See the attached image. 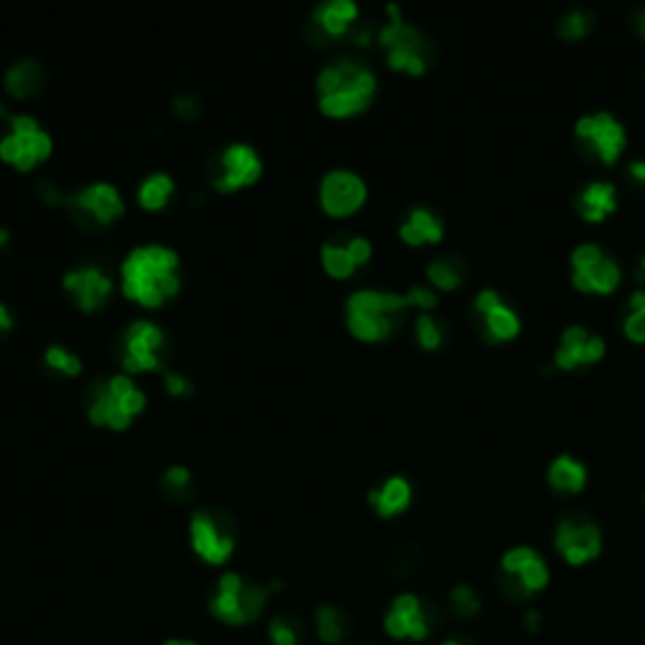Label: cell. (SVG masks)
<instances>
[{
    "mask_svg": "<svg viewBox=\"0 0 645 645\" xmlns=\"http://www.w3.org/2000/svg\"><path fill=\"white\" fill-rule=\"evenodd\" d=\"M630 174H633L638 182L645 184V162H633L630 164Z\"/></svg>",
    "mask_w": 645,
    "mask_h": 645,
    "instance_id": "f6af8a7d",
    "label": "cell"
},
{
    "mask_svg": "<svg viewBox=\"0 0 645 645\" xmlns=\"http://www.w3.org/2000/svg\"><path fill=\"white\" fill-rule=\"evenodd\" d=\"M580 207H583V217L588 222H603L605 215L615 210V187L605 182L590 184L580 197Z\"/></svg>",
    "mask_w": 645,
    "mask_h": 645,
    "instance_id": "484cf974",
    "label": "cell"
},
{
    "mask_svg": "<svg viewBox=\"0 0 645 645\" xmlns=\"http://www.w3.org/2000/svg\"><path fill=\"white\" fill-rule=\"evenodd\" d=\"M270 640H273L275 645H298L300 630L295 628L288 618L278 615V618L270 623Z\"/></svg>",
    "mask_w": 645,
    "mask_h": 645,
    "instance_id": "d590c367",
    "label": "cell"
},
{
    "mask_svg": "<svg viewBox=\"0 0 645 645\" xmlns=\"http://www.w3.org/2000/svg\"><path fill=\"white\" fill-rule=\"evenodd\" d=\"M537 623H540V615L527 613V628H530L532 633H537Z\"/></svg>",
    "mask_w": 645,
    "mask_h": 645,
    "instance_id": "f907efd6",
    "label": "cell"
},
{
    "mask_svg": "<svg viewBox=\"0 0 645 645\" xmlns=\"http://www.w3.org/2000/svg\"><path fill=\"white\" fill-rule=\"evenodd\" d=\"M53 137L26 111H13L0 137V162L18 174H31L51 159Z\"/></svg>",
    "mask_w": 645,
    "mask_h": 645,
    "instance_id": "8992f818",
    "label": "cell"
},
{
    "mask_svg": "<svg viewBox=\"0 0 645 645\" xmlns=\"http://www.w3.org/2000/svg\"><path fill=\"white\" fill-rule=\"evenodd\" d=\"M502 570L507 572V590L512 595L537 593L550 580L545 562L530 547H517V550L507 552L502 560Z\"/></svg>",
    "mask_w": 645,
    "mask_h": 645,
    "instance_id": "5bb4252c",
    "label": "cell"
},
{
    "mask_svg": "<svg viewBox=\"0 0 645 645\" xmlns=\"http://www.w3.org/2000/svg\"><path fill=\"white\" fill-rule=\"evenodd\" d=\"M63 212L81 230H106L126 217V197L111 182H89L86 187L66 192Z\"/></svg>",
    "mask_w": 645,
    "mask_h": 645,
    "instance_id": "52a82bcc",
    "label": "cell"
},
{
    "mask_svg": "<svg viewBox=\"0 0 645 645\" xmlns=\"http://www.w3.org/2000/svg\"><path fill=\"white\" fill-rule=\"evenodd\" d=\"M147 404V391L139 386L137 378L119 371L106 376L104 381L91 383V396L86 401V419L96 429L124 434L147 411Z\"/></svg>",
    "mask_w": 645,
    "mask_h": 645,
    "instance_id": "3957f363",
    "label": "cell"
},
{
    "mask_svg": "<svg viewBox=\"0 0 645 645\" xmlns=\"http://www.w3.org/2000/svg\"><path fill=\"white\" fill-rule=\"evenodd\" d=\"M162 487H164V492L172 494L174 499L184 497V494L192 489V472H189L184 464H174V467L164 469Z\"/></svg>",
    "mask_w": 645,
    "mask_h": 645,
    "instance_id": "1f68e13d",
    "label": "cell"
},
{
    "mask_svg": "<svg viewBox=\"0 0 645 645\" xmlns=\"http://www.w3.org/2000/svg\"><path fill=\"white\" fill-rule=\"evenodd\" d=\"M46 89V69L36 58H21L11 63L3 74V94L13 101L36 99Z\"/></svg>",
    "mask_w": 645,
    "mask_h": 645,
    "instance_id": "d6986e66",
    "label": "cell"
},
{
    "mask_svg": "<svg viewBox=\"0 0 645 645\" xmlns=\"http://www.w3.org/2000/svg\"><path fill=\"white\" fill-rule=\"evenodd\" d=\"M368 504L383 520L396 517L411 504V484L404 477H389L381 487L368 492Z\"/></svg>",
    "mask_w": 645,
    "mask_h": 645,
    "instance_id": "7402d4cb",
    "label": "cell"
},
{
    "mask_svg": "<svg viewBox=\"0 0 645 645\" xmlns=\"http://www.w3.org/2000/svg\"><path fill=\"white\" fill-rule=\"evenodd\" d=\"M557 550L570 565H585L600 555V530L590 522L565 520L557 527Z\"/></svg>",
    "mask_w": 645,
    "mask_h": 645,
    "instance_id": "e0dca14e",
    "label": "cell"
},
{
    "mask_svg": "<svg viewBox=\"0 0 645 645\" xmlns=\"http://www.w3.org/2000/svg\"><path fill=\"white\" fill-rule=\"evenodd\" d=\"M577 137L593 144L595 152L600 154L605 164H615L625 149V132L623 126L610 114L583 116L575 126Z\"/></svg>",
    "mask_w": 645,
    "mask_h": 645,
    "instance_id": "2e32d148",
    "label": "cell"
},
{
    "mask_svg": "<svg viewBox=\"0 0 645 645\" xmlns=\"http://www.w3.org/2000/svg\"><path fill=\"white\" fill-rule=\"evenodd\" d=\"M172 111L179 121H195L202 114V101L192 91H182V94L174 96Z\"/></svg>",
    "mask_w": 645,
    "mask_h": 645,
    "instance_id": "836d02e7",
    "label": "cell"
},
{
    "mask_svg": "<svg viewBox=\"0 0 645 645\" xmlns=\"http://www.w3.org/2000/svg\"><path fill=\"white\" fill-rule=\"evenodd\" d=\"M630 308H633V310H643L645 308V293H643V290H638V293L630 295Z\"/></svg>",
    "mask_w": 645,
    "mask_h": 645,
    "instance_id": "bcb514c9",
    "label": "cell"
},
{
    "mask_svg": "<svg viewBox=\"0 0 645 645\" xmlns=\"http://www.w3.org/2000/svg\"><path fill=\"white\" fill-rule=\"evenodd\" d=\"M451 605H454V613H457L459 618H472L479 610V600L474 598V593L467 585L454 588V593H451Z\"/></svg>",
    "mask_w": 645,
    "mask_h": 645,
    "instance_id": "8d00e7d4",
    "label": "cell"
},
{
    "mask_svg": "<svg viewBox=\"0 0 645 645\" xmlns=\"http://www.w3.org/2000/svg\"><path fill=\"white\" fill-rule=\"evenodd\" d=\"M368 200V187L353 169H331L318 182V207L331 220L358 215Z\"/></svg>",
    "mask_w": 645,
    "mask_h": 645,
    "instance_id": "7c38bea8",
    "label": "cell"
},
{
    "mask_svg": "<svg viewBox=\"0 0 645 645\" xmlns=\"http://www.w3.org/2000/svg\"><path fill=\"white\" fill-rule=\"evenodd\" d=\"M346 247H348V252H351L353 263L358 265V270L366 268V265L371 263V257H373V245H371V242L366 240V237H361V235L348 237V240H346Z\"/></svg>",
    "mask_w": 645,
    "mask_h": 645,
    "instance_id": "ab89813d",
    "label": "cell"
},
{
    "mask_svg": "<svg viewBox=\"0 0 645 645\" xmlns=\"http://www.w3.org/2000/svg\"><path fill=\"white\" fill-rule=\"evenodd\" d=\"M320 268H323V273L328 278L338 280V283H346V280H351L358 273V265L353 263L348 247L336 240L320 245Z\"/></svg>",
    "mask_w": 645,
    "mask_h": 645,
    "instance_id": "cb8c5ba5",
    "label": "cell"
},
{
    "mask_svg": "<svg viewBox=\"0 0 645 645\" xmlns=\"http://www.w3.org/2000/svg\"><path fill=\"white\" fill-rule=\"evenodd\" d=\"M174 195H177V182L172 174L149 172L137 187V205L149 215H159L172 205Z\"/></svg>",
    "mask_w": 645,
    "mask_h": 645,
    "instance_id": "44dd1931",
    "label": "cell"
},
{
    "mask_svg": "<svg viewBox=\"0 0 645 645\" xmlns=\"http://www.w3.org/2000/svg\"><path fill=\"white\" fill-rule=\"evenodd\" d=\"M116 361L119 371L126 376H149V373L169 371V348L167 331L152 318L132 320L116 338Z\"/></svg>",
    "mask_w": 645,
    "mask_h": 645,
    "instance_id": "5b68a950",
    "label": "cell"
},
{
    "mask_svg": "<svg viewBox=\"0 0 645 645\" xmlns=\"http://www.w3.org/2000/svg\"><path fill=\"white\" fill-rule=\"evenodd\" d=\"M588 482V472L572 457H560L550 467V484L560 492H583Z\"/></svg>",
    "mask_w": 645,
    "mask_h": 645,
    "instance_id": "4316f807",
    "label": "cell"
},
{
    "mask_svg": "<svg viewBox=\"0 0 645 645\" xmlns=\"http://www.w3.org/2000/svg\"><path fill=\"white\" fill-rule=\"evenodd\" d=\"M572 283L583 293H613L620 283V268L613 260H600L593 270L572 275Z\"/></svg>",
    "mask_w": 645,
    "mask_h": 645,
    "instance_id": "d4e9b609",
    "label": "cell"
},
{
    "mask_svg": "<svg viewBox=\"0 0 645 645\" xmlns=\"http://www.w3.org/2000/svg\"><path fill=\"white\" fill-rule=\"evenodd\" d=\"M605 353V343L600 338L590 336L585 328L570 326L565 333H562V343L557 348L555 363L560 368H575L583 366V363H595L600 361V356Z\"/></svg>",
    "mask_w": 645,
    "mask_h": 645,
    "instance_id": "ffe728a7",
    "label": "cell"
},
{
    "mask_svg": "<svg viewBox=\"0 0 645 645\" xmlns=\"http://www.w3.org/2000/svg\"><path fill=\"white\" fill-rule=\"evenodd\" d=\"M625 336L635 343H645V308L633 310V315L625 320Z\"/></svg>",
    "mask_w": 645,
    "mask_h": 645,
    "instance_id": "60d3db41",
    "label": "cell"
},
{
    "mask_svg": "<svg viewBox=\"0 0 645 645\" xmlns=\"http://www.w3.org/2000/svg\"><path fill=\"white\" fill-rule=\"evenodd\" d=\"M643 499H645V497H643Z\"/></svg>",
    "mask_w": 645,
    "mask_h": 645,
    "instance_id": "11a10c76",
    "label": "cell"
},
{
    "mask_svg": "<svg viewBox=\"0 0 645 645\" xmlns=\"http://www.w3.org/2000/svg\"><path fill=\"white\" fill-rule=\"evenodd\" d=\"M315 628H318L320 640L326 643H338V640L346 638L348 633V618L346 613L336 608V605H320L318 613H315Z\"/></svg>",
    "mask_w": 645,
    "mask_h": 645,
    "instance_id": "f1b7e54d",
    "label": "cell"
},
{
    "mask_svg": "<svg viewBox=\"0 0 645 645\" xmlns=\"http://www.w3.org/2000/svg\"><path fill=\"white\" fill-rule=\"evenodd\" d=\"M588 31H590V16L583 11L570 13V16L562 18L560 23V36L567 38V41H577V38H583Z\"/></svg>",
    "mask_w": 645,
    "mask_h": 645,
    "instance_id": "e575fe53",
    "label": "cell"
},
{
    "mask_svg": "<svg viewBox=\"0 0 645 645\" xmlns=\"http://www.w3.org/2000/svg\"><path fill=\"white\" fill-rule=\"evenodd\" d=\"M487 331L494 341H509L520 333V318L507 305H499L487 315Z\"/></svg>",
    "mask_w": 645,
    "mask_h": 645,
    "instance_id": "f546056e",
    "label": "cell"
},
{
    "mask_svg": "<svg viewBox=\"0 0 645 645\" xmlns=\"http://www.w3.org/2000/svg\"><path fill=\"white\" fill-rule=\"evenodd\" d=\"M406 300H409V308L431 310L436 305V295L431 293L429 288H421V285H416V288H411L409 293H406Z\"/></svg>",
    "mask_w": 645,
    "mask_h": 645,
    "instance_id": "b9f144b4",
    "label": "cell"
},
{
    "mask_svg": "<svg viewBox=\"0 0 645 645\" xmlns=\"http://www.w3.org/2000/svg\"><path fill=\"white\" fill-rule=\"evenodd\" d=\"M378 79L366 61L341 56L328 61L315 76L318 111L326 119L346 121L366 114L376 99Z\"/></svg>",
    "mask_w": 645,
    "mask_h": 645,
    "instance_id": "7a4b0ae2",
    "label": "cell"
},
{
    "mask_svg": "<svg viewBox=\"0 0 645 645\" xmlns=\"http://www.w3.org/2000/svg\"><path fill=\"white\" fill-rule=\"evenodd\" d=\"M265 174V162L252 144L230 142L212 164V189L217 195H240L255 187Z\"/></svg>",
    "mask_w": 645,
    "mask_h": 645,
    "instance_id": "30bf717a",
    "label": "cell"
},
{
    "mask_svg": "<svg viewBox=\"0 0 645 645\" xmlns=\"http://www.w3.org/2000/svg\"><path fill=\"white\" fill-rule=\"evenodd\" d=\"M383 625H386L391 638H411V640H424L431 628L424 603L411 593L399 595V598L394 600L389 615H386V620H383Z\"/></svg>",
    "mask_w": 645,
    "mask_h": 645,
    "instance_id": "ac0fdd59",
    "label": "cell"
},
{
    "mask_svg": "<svg viewBox=\"0 0 645 645\" xmlns=\"http://www.w3.org/2000/svg\"><path fill=\"white\" fill-rule=\"evenodd\" d=\"M600 260H603V252H600L598 245H580L572 252V268H575V273L593 270Z\"/></svg>",
    "mask_w": 645,
    "mask_h": 645,
    "instance_id": "74e56055",
    "label": "cell"
},
{
    "mask_svg": "<svg viewBox=\"0 0 645 645\" xmlns=\"http://www.w3.org/2000/svg\"><path fill=\"white\" fill-rule=\"evenodd\" d=\"M8 245H11V230H8V227H0V252L6 250Z\"/></svg>",
    "mask_w": 645,
    "mask_h": 645,
    "instance_id": "c3c4849f",
    "label": "cell"
},
{
    "mask_svg": "<svg viewBox=\"0 0 645 645\" xmlns=\"http://www.w3.org/2000/svg\"><path fill=\"white\" fill-rule=\"evenodd\" d=\"M358 16H361V8L353 0H326L313 8L310 26H313L315 38L338 41V38H351V33L358 28Z\"/></svg>",
    "mask_w": 645,
    "mask_h": 645,
    "instance_id": "9a60e30c",
    "label": "cell"
},
{
    "mask_svg": "<svg viewBox=\"0 0 645 645\" xmlns=\"http://www.w3.org/2000/svg\"><path fill=\"white\" fill-rule=\"evenodd\" d=\"M406 308L409 300L401 293L373 288L353 290L346 300V328L356 341L383 343L396 333Z\"/></svg>",
    "mask_w": 645,
    "mask_h": 645,
    "instance_id": "277c9868",
    "label": "cell"
},
{
    "mask_svg": "<svg viewBox=\"0 0 645 645\" xmlns=\"http://www.w3.org/2000/svg\"><path fill=\"white\" fill-rule=\"evenodd\" d=\"M11 114H13V111H11V106H8V101L3 99V96H0V121L6 124V121L11 119Z\"/></svg>",
    "mask_w": 645,
    "mask_h": 645,
    "instance_id": "7dc6e473",
    "label": "cell"
},
{
    "mask_svg": "<svg viewBox=\"0 0 645 645\" xmlns=\"http://www.w3.org/2000/svg\"><path fill=\"white\" fill-rule=\"evenodd\" d=\"M416 341L424 351H436L441 346V331L434 318H429V315L416 318Z\"/></svg>",
    "mask_w": 645,
    "mask_h": 645,
    "instance_id": "d6a6232c",
    "label": "cell"
},
{
    "mask_svg": "<svg viewBox=\"0 0 645 645\" xmlns=\"http://www.w3.org/2000/svg\"><path fill=\"white\" fill-rule=\"evenodd\" d=\"M640 265H643V273H645V257H643V263H640Z\"/></svg>",
    "mask_w": 645,
    "mask_h": 645,
    "instance_id": "db71d44e",
    "label": "cell"
},
{
    "mask_svg": "<svg viewBox=\"0 0 645 645\" xmlns=\"http://www.w3.org/2000/svg\"><path fill=\"white\" fill-rule=\"evenodd\" d=\"M389 23L378 28L376 41L386 51V61L394 71H406L411 76H424L429 66V43L421 31L401 18L399 6H386Z\"/></svg>",
    "mask_w": 645,
    "mask_h": 645,
    "instance_id": "ba28073f",
    "label": "cell"
},
{
    "mask_svg": "<svg viewBox=\"0 0 645 645\" xmlns=\"http://www.w3.org/2000/svg\"><path fill=\"white\" fill-rule=\"evenodd\" d=\"M43 366L63 378H79L84 373V361H81L79 353L61 346V343H51V346L43 348Z\"/></svg>",
    "mask_w": 645,
    "mask_h": 645,
    "instance_id": "83f0119b",
    "label": "cell"
},
{
    "mask_svg": "<svg viewBox=\"0 0 645 645\" xmlns=\"http://www.w3.org/2000/svg\"><path fill=\"white\" fill-rule=\"evenodd\" d=\"M189 545H192V550L202 562L212 567H222L235 555L237 542L230 525L222 520L220 514L197 509L189 517Z\"/></svg>",
    "mask_w": 645,
    "mask_h": 645,
    "instance_id": "4fadbf2b",
    "label": "cell"
},
{
    "mask_svg": "<svg viewBox=\"0 0 645 645\" xmlns=\"http://www.w3.org/2000/svg\"><path fill=\"white\" fill-rule=\"evenodd\" d=\"M444 645H462V643H459V640H446Z\"/></svg>",
    "mask_w": 645,
    "mask_h": 645,
    "instance_id": "f5cc1de1",
    "label": "cell"
},
{
    "mask_svg": "<svg viewBox=\"0 0 645 645\" xmlns=\"http://www.w3.org/2000/svg\"><path fill=\"white\" fill-rule=\"evenodd\" d=\"M270 593H273L270 585L250 583L240 572H225L217 580V590L210 603V610L220 623L247 625L263 615Z\"/></svg>",
    "mask_w": 645,
    "mask_h": 645,
    "instance_id": "9c48e42d",
    "label": "cell"
},
{
    "mask_svg": "<svg viewBox=\"0 0 645 645\" xmlns=\"http://www.w3.org/2000/svg\"><path fill=\"white\" fill-rule=\"evenodd\" d=\"M164 645H197V643H189V640H169V643Z\"/></svg>",
    "mask_w": 645,
    "mask_h": 645,
    "instance_id": "816d5d0a",
    "label": "cell"
},
{
    "mask_svg": "<svg viewBox=\"0 0 645 645\" xmlns=\"http://www.w3.org/2000/svg\"><path fill=\"white\" fill-rule=\"evenodd\" d=\"M399 237L411 247L419 245H436L444 237V225L439 222V217H434V212H429L426 207H414L406 217L404 225L399 227Z\"/></svg>",
    "mask_w": 645,
    "mask_h": 645,
    "instance_id": "603a6c76",
    "label": "cell"
},
{
    "mask_svg": "<svg viewBox=\"0 0 645 645\" xmlns=\"http://www.w3.org/2000/svg\"><path fill=\"white\" fill-rule=\"evenodd\" d=\"M164 391H167V396H172V399H187V396L192 394V381H189L184 373L167 371L164 373Z\"/></svg>",
    "mask_w": 645,
    "mask_h": 645,
    "instance_id": "f35d334b",
    "label": "cell"
},
{
    "mask_svg": "<svg viewBox=\"0 0 645 645\" xmlns=\"http://www.w3.org/2000/svg\"><path fill=\"white\" fill-rule=\"evenodd\" d=\"M499 295L494 293V290H484V293H479V298H477V310L482 315H489L492 313L494 308H499Z\"/></svg>",
    "mask_w": 645,
    "mask_h": 645,
    "instance_id": "7bdbcfd3",
    "label": "cell"
},
{
    "mask_svg": "<svg viewBox=\"0 0 645 645\" xmlns=\"http://www.w3.org/2000/svg\"><path fill=\"white\" fill-rule=\"evenodd\" d=\"M635 28H638L640 36L645 38V8H643V11L638 13V18H635Z\"/></svg>",
    "mask_w": 645,
    "mask_h": 645,
    "instance_id": "681fc988",
    "label": "cell"
},
{
    "mask_svg": "<svg viewBox=\"0 0 645 645\" xmlns=\"http://www.w3.org/2000/svg\"><path fill=\"white\" fill-rule=\"evenodd\" d=\"M426 278L441 290H457L459 283H462V270H459V265L451 263V260H434L426 268Z\"/></svg>",
    "mask_w": 645,
    "mask_h": 645,
    "instance_id": "4dcf8cb0",
    "label": "cell"
},
{
    "mask_svg": "<svg viewBox=\"0 0 645 645\" xmlns=\"http://www.w3.org/2000/svg\"><path fill=\"white\" fill-rule=\"evenodd\" d=\"M13 326H16V320H13L11 308L0 300V338L8 336V333L13 331Z\"/></svg>",
    "mask_w": 645,
    "mask_h": 645,
    "instance_id": "ee69618b",
    "label": "cell"
},
{
    "mask_svg": "<svg viewBox=\"0 0 645 645\" xmlns=\"http://www.w3.org/2000/svg\"><path fill=\"white\" fill-rule=\"evenodd\" d=\"M116 288H119V283H116L114 275L104 265L96 263L76 265V268L66 270L61 278L63 295L84 315H96L109 308Z\"/></svg>",
    "mask_w": 645,
    "mask_h": 645,
    "instance_id": "8fae6325",
    "label": "cell"
},
{
    "mask_svg": "<svg viewBox=\"0 0 645 645\" xmlns=\"http://www.w3.org/2000/svg\"><path fill=\"white\" fill-rule=\"evenodd\" d=\"M121 298L142 310H162L182 293V257L162 242H144L121 257L119 275Z\"/></svg>",
    "mask_w": 645,
    "mask_h": 645,
    "instance_id": "6da1fadb",
    "label": "cell"
}]
</instances>
